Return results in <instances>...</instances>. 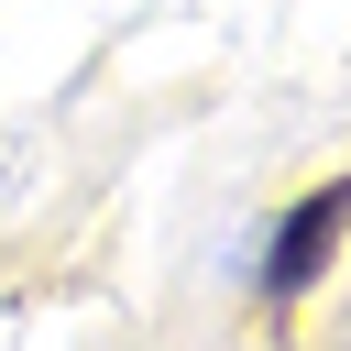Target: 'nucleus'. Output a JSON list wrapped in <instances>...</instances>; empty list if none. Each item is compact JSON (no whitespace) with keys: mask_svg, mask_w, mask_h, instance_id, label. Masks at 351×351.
<instances>
[{"mask_svg":"<svg viewBox=\"0 0 351 351\" xmlns=\"http://www.w3.org/2000/svg\"><path fill=\"white\" fill-rule=\"evenodd\" d=\"M340 230H351V176H329L318 197H296V208L274 219V241H263V296H307V285L329 274Z\"/></svg>","mask_w":351,"mask_h":351,"instance_id":"f257e3e1","label":"nucleus"}]
</instances>
